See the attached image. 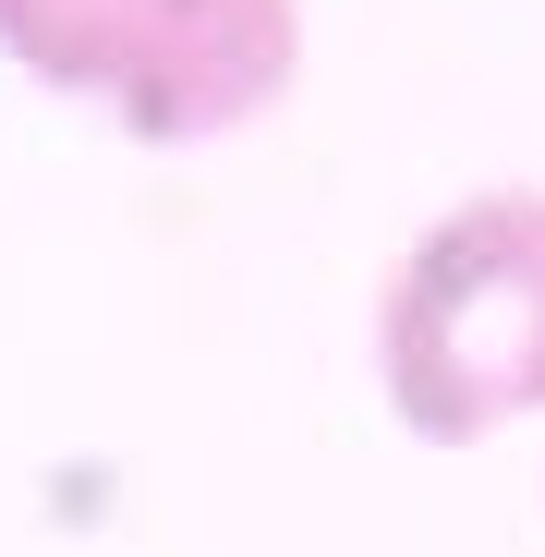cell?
Returning <instances> with one entry per match:
<instances>
[{
    "instance_id": "cell-2",
    "label": "cell",
    "mask_w": 545,
    "mask_h": 557,
    "mask_svg": "<svg viewBox=\"0 0 545 557\" xmlns=\"http://www.w3.org/2000/svg\"><path fill=\"white\" fill-rule=\"evenodd\" d=\"M0 61L146 146H207L292 98L304 0H0Z\"/></svg>"
},
{
    "instance_id": "cell-1",
    "label": "cell",
    "mask_w": 545,
    "mask_h": 557,
    "mask_svg": "<svg viewBox=\"0 0 545 557\" xmlns=\"http://www.w3.org/2000/svg\"><path fill=\"white\" fill-rule=\"evenodd\" d=\"M376 400L424 448H473L545 424V195L436 207L376 278Z\"/></svg>"
}]
</instances>
